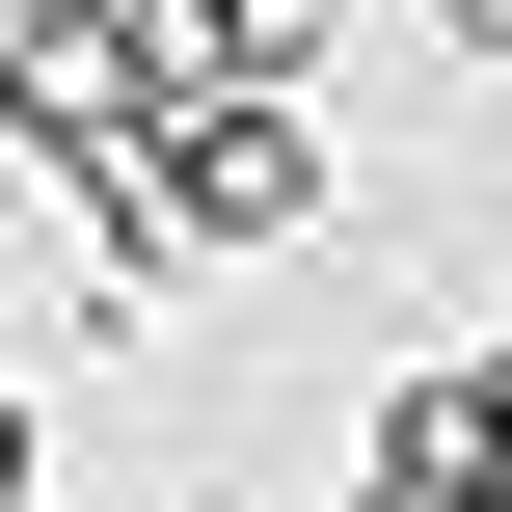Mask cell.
Segmentation results:
<instances>
[{
	"instance_id": "obj_1",
	"label": "cell",
	"mask_w": 512,
	"mask_h": 512,
	"mask_svg": "<svg viewBox=\"0 0 512 512\" xmlns=\"http://www.w3.org/2000/svg\"><path fill=\"white\" fill-rule=\"evenodd\" d=\"M135 216H162V243H297V216H324L297 81H189V108H162V162H135Z\"/></svg>"
},
{
	"instance_id": "obj_2",
	"label": "cell",
	"mask_w": 512,
	"mask_h": 512,
	"mask_svg": "<svg viewBox=\"0 0 512 512\" xmlns=\"http://www.w3.org/2000/svg\"><path fill=\"white\" fill-rule=\"evenodd\" d=\"M135 54H162V81H297L324 0H135Z\"/></svg>"
},
{
	"instance_id": "obj_3",
	"label": "cell",
	"mask_w": 512,
	"mask_h": 512,
	"mask_svg": "<svg viewBox=\"0 0 512 512\" xmlns=\"http://www.w3.org/2000/svg\"><path fill=\"white\" fill-rule=\"evenodd\" d=\"M0 512H27V378H0Z\"/></svg>"
},
{
	"instance_id": "obj_4",
	"label": "cell",
	"mask_w": 512,
	"mask_h": 512,
	"mask_svg": "<svg viewBox=\"0 0 512 512\" xmlns=\"http://www.w3.org/2000/svg\"><path fill=\"white\" fill-rule=\"evenodd\" d=\"M432 27H459V54H512V0H432Z\"/></svg>"
},
{
	"instance_id": "obj_5",
	"label": "cell",
	"mask_w": 512,
	"mask_h": 512,
	"mask_svg": "<svg viewBox=\"0 0 512 512\" xmlns=\"http://www.w3.org/2000/svg\"><path fill=\"white\" fill-rule=\"evenodd\" d=\"M351 512H378V486H351Z\"/></svg>"
}]
</instances>
